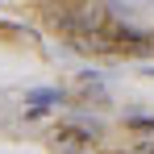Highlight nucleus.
Masks as SVG:
<instances>
[{
  "label": "nucleus",
  "mask_w": 154,
  "mask_h": 154,
  "mask_svg": "<svg viewBox=\"0 0 154 154\" xmlns=\"http://www.w3.org/2000/svg\"><path fill=\"white\" fill-rule=\"evenodd\" d=\"M129 125H137V129H154V117H129Z\"/></svg>",
  "instance_id": "20e7f679"
},
{
  "label": "nucleus",
  "mask_w": 154,
  "mask_h": 154,
  "mask_svg": "<svg viewBox=\"0 0 154 154\" xmlns=\"http://www.w3.org/2000/svg\"><path fill=\"white\" fill-rule=\"evenodd\" d=\"M50 104H63V92H58V88L33 92V96H29V117H38V112H42V108H50Z\"/></svg>",
  "instance_id": "7ed1b4c3"
},
{
  "label": "nucleus",
  "mask_w": 154,
  "mask_h": 154,
  "mask_svg": "<svg viewBox=\"0 0 154 154\" xmlns=\"http://www.w3.org/2000/svg\"><path fill=\"white\" fill-rule=\"evenodd\" d=\"M50 25L71 33V38H88V33H100L108 25V8L100 0H88V4H75V8H58V13H50Z\"/></svg>",
  "instance_id": "f257e3e1"
},
{
  "label": "nucleus",
  "mask_w": 154,
  "mask_h": 154,
  "mask_svg": "<svg viewBox=\"0 0 154 154\" xmlns=\"http://www.w3.org/2000/svg\"><path fill=\"white\" fill-rule=\"evenodd\" d=\"M96 133H100L96 121H71V125L54 129V142H58V146H83V142H92Z\"/></svg>",
  "instance_id": "f03ea898"
}]
</instances>
